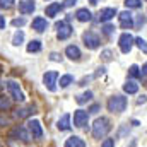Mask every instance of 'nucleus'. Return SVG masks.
Returning <instances> with one entry per match:
<instances>
[{
	"instance_id": "f257e3e1",
	"label": "nucleus",
	"mask_w": 147,
	"mask_h": 147,
	"mask_svg": "<svg viewBox=\"0 0 147 147\" xmlns=\"http://www.w3.org/2000/svg\"><path fill=\"white\" fill-rule=\"evenodd\" d=\"M110 128H111V125L108 121V118H98L94 121V125H92V135L96 139H103L110 132Z\"/></svg>"
},
{
	"instance_id": "f03ea898",
	"label": "nucleus",
	"mask_w": 147,
	"mask_h": 147,
	"mask_svg": "<svg viewBox=\"0 0 147 147\" xmlns=\"http://www.w3.org/2000/svg\"><path fill=\"white\" fill-rule=\"evenodd\" d=\"M125 108H127V98H123V96H113V98H110L108 110L111 113H121V111H125Z\"/></svg>"
},
{
	"instance_id": "7ed1b4c3",
	"label": "nucleus",
	"mask_w": 147,
	"mask_h": 147,
	"mask_svg": "<svg viewBox=\"0 0 147 147\" xmlns=\"http://www.w3.org/2000/svg\"><path fill=\"white\" fill-rule=\"evenodd\" d=\"M7 91L10 92V96H12L16 101H24V94H22V91L19 89V84H17V82L9 80V82H7Z\"/></svg>"
},
{
	"instance_id": "20e7f679",
	"label": "nucleus",
	"mask_w": 147,
	"mask_h": 147,
	"mask_svg": "<svg viewBox=\"0 0 147 147\" xmlns=\"http://www.w3.org/2000/svg\"><path fill=\"white\" fill-rule=\"evenodd\" d=\"M134 38L130 33H123L121 36H120V50L123 51V53H128L130 50H132V46H134Z\"/></svg>"
},
{
	"instance_id": "39448f33",
	"label": "nucleus",
	"mask_w": 147,
	"mask_h": 147,
	"mask_svg": "<svg viewBox=\"0 0 147 147\" xmlns=\"http://www.w3.org/2000/svg\"><path fill=\"white\" fill-rule=\"evenodd\" d=\"M57 79H58V72H55V70H51V72H46L43 75V82H45V86L48 87V91H55L57 89Z\"/></svg>"
},
{
	"instance_id": "423d86ee",
	"label": "nucleus",
	"mask_w": 147,
	"mask_h": 147,
	"mask_svg": "<svg viewBox=\"0 0 147 147\" xmlns=\"http://www.w3.org/2000/svg\"><path fill=\"white\" fill-rule=\"evenodd\" d=\"M87 120H89V113L84 110H77L74 113V125L82 128L84 125H87Z\"/></svg>"
},
{
	"instance_id": "0eeeda50",
	"label": "nucleus",
	"mask_w": 147,
	"mask_h": 147,
	"mask_svg": "<svg viewBox=\"0 0 147 147\" xmlns=\"http://www.w3.org/2000/svg\"><path fill=\"white\" fill-rule=\"evenodd\" d=\"M28 130L31 132V135L34 139H41L43 137V128H41V123L38 120H29L28 121Z\"/></svg>"
},
{
	"instance_id": "6e6552de",
	"label": "nucleus",
	"mask_w": 147,
	"mask_h": 147,
	"mask_svg": "<svg viewBox=\"0 0 147 147\" xmlns=\"http://www.w3.org/2000/svg\"><path fill=\"white\" fill-rule=\"evenodd\" d=\"M118 17H120V26H121L123 29H132V28H134V16H132L130 12L123 10Z\"/></svg>"
},
{
	"instance_id": "1a4fd4ad",
	"label": "nucleus",
	"mask_w": 147,
	"mask_h": 147,
	"mask_svg": "<svg viewBox=\"0 0 147 147\" xmlns=\"http://www.w3.org/2000/svg\"><path fill=\"white\" fill-rule=\"evenodd\" d=\"M55 28L58 29V39H67V38L72 34V28H70L67 22H63V21L57 22V24H55Z\"/></svg>"
},
{
	"instance_id": "9d476101",
	"label": "nucleus",
	"mask_w": 147,
	"mask_h": 147,
	"mask_svg": "<svg viewBox=\"0 0 147 147\" xmlns=\"http://www.w3.org/2000/svg\"><path fill=\"white\" fill-rule=\"evenodd\" d=\"M82 39H84V45L87 48H91V50H94V48L99 46V38H98V34H94V33H84Z\"/></svg>"
},
{
	"instance_id": "9b49d317",
	"label": "nucleus",
	"mask_w": 147,
	"mask_h": 147,
	"mask_svg": "<svg viewBox=\"0 0 147 147\" xmlns=\"http://www.w3.org/2000/svg\"><path fill=\"white\" fill-rule=\"evenodd\" d=\"M34 9H36V5H34L33 0H24V2L19 3V12L21 14H31Z\"/></svg>"
},
{
	"instance_id": "f8f14e48",
	"label": "nucleus",
	"mask_w": 147,
	"mask_h": 147,
	"mask_svg": "<svg viewBox=\"0 0 147 147\" xmlns=\"http://www.w3.org/2000/svg\"><path fill=\"white\" fill-rule=\"evenodd\" d=\"M57 128L62 130V132L69 130V128H70V115H63V116L57 121Z\"/></svg>"
},
{
	"instance_id": "ddd939ff",
	"label": "nucleus",
	"mask_w": 147,
	"mask_h": 147,
	"mask_svg": "<svg viewBox=\"0 0 147 147\" xmlns=\"http://www.w3.org/2000/svg\"><path fill=\"white\" fill-rule=\"evenodd\" d=\"M116 16V9H103L101 12H99V21H103V22H106V21H110Z\"/></svg>"
},
{
	"instance_id": "4468645a",
	"label": "nucleus",
	"mask_w": 147,
	"mask_h": 147,
	"mask_svg": "<svg viewBox=\"0 0 147 147\" xmlns=\"http://www.w3.org/2000/svg\"><path fill=\"white\" fill-rule=\"evenodd\" d=\"M46 28H48L46 19H43V17H36V19L33 21V29H34V31H38V33H43Z\"/></svg>"
},
{
	"instance_id": "2eb2a0df",
	"label": "nucleus",
	"mask_w": 147,
	"mask_h": 147,
	"mask_svg": "<svg viewBox=\"0 0 147 147\" xmlns=\"http://www.w3.org/2000/svg\"><path fill=\"white\" fill-rule=\"evenodd\" d=\"M65 55H67L70 60H79V58H80V50H79L77 46L70 45V46L65 48Z\"/></svg>"
},
{
	"instance_id": "dca6fc26",
	"label": "nucleus",
	"mask_w": 147,
	"mask_h": 147,
	"mask_svg": "<svg viewBox=\"0 0 147 147\" xmlns=\"http://www.w3.org/2000/svg\"><path fill=\"white\" fill-rule=\"evenodd\" d=\"M65 147H86V142H84L80 137L74 135V137H70V139L65 140Z\"/></svg>"
},
{
	"instance_id": "f3484780",
	"label": "nucleus",
	"mask_w": 147,
	"mask_h": 147,
	"mask_svg": "<svg viewBox=\"0 0 147 147\" xmlns=\"http://www.w3.org/2000/svg\"><path fill=\"white\" fill-rule=\"evenodd\" d=\"M31 113H36L34 106H28V108H19V110H16L14 116H16V118H24V116H28V115H31Z\"/></svg>"
},
{
	"instance_id": "a211bd4d",
	"label": "nucleus",
	"mask_w": 147,
	"mask_h": 147,
	"mask_svg": "<svg viewBox=\"0 0 147 147\" xmlns=\"http://www.w3.org/2000/svg\"><path fill=\"white\" fill-rule=\"evenodd\" d=\"M75 17H77L80 22H87V21H91V12H89L87 9H79L77 14H75Z\"/></svg>"
},
{
	"instance_id": "6ab92c4d",
	"label": "nucleus",
	"mask_w": 147,
	"mask_h": 147,
	"mask_svg": "<svg viewBox=\"0 0 147 147\" xmlns=\"http://www.w3.org/2000/svg\"><path fill=\"white\" fill-rule=\"evenodd\" d=\"M123 91H125V92H128V94H135V92L139 91V84H137V82H134V80H128V82H125V84H123Z\"/></svg>"
},
{
	"instance_id": "aec40b11",
	"label": "nucleus",
	"mask_w": 147,
	"mask_h": 147,
	"mask_svg": "<svg viewBox=\"0 0 147 147\" xmlns=\"http://www.w3.org/2000/svg\"><path fill=\"white\" fill-rule=\"evenodd\" d=\"M14 135L21 137V140H22V142H29V140H31L29 134H28V132H26V128H22V127H17V128L14 130Z\"/></svg>"
},
{
	"instance_id": "412c9836",
	"label": "nucleus",
	"mask_w": 147,
	"mask_h": 147,
	"mask_svg": "<svg viewBox=\"0 0 147 147\" xmlns=\"http://www.w3.org/2000/svg\"><path fill=\"white\" fill-rule=\"evenodd\" d=\"M60 9H62V5H60V3H51V5H48V7H46V16H48V17H53Z\"/></svg>"
},
{
	"instance_id": "4be33fe9",
	"label": "nucleus",
	"mask_w": 147,
	"mask_h": 147,
	"mask_svg": "<svg viewBox=\"0 0 147 147\" xmlns=\"http://www.w3.org/2000/svg\"><path fill=\"white\" fill-rule=\"evenodd\" d=\"M39 50H41V43H39L38 39L31 41V43L28 45V51H29V53H34V51H39Z\"/></svg>"
},
{
	"instance_id": "5701e85b",
	"label": "nucleus",
	"mask_w": 147,
	"mask_h": 147,
	"mask_svg": "<svg viewBox=\"0 0 147 147\" xmlns=\"http://www.w3.org/2000/svg\"><path fill=\"white\" fill-rule=\"evenodd\" d=\"M22 41H24V33H22V31H17V33L14 34V39H12V45L19 46V45H21Z\"/></svg>"
},
{
	"instance_id": "b1692460",
	"label": "nucleus",
	"mask_w": 147,
	"mask_h": 147,
	"mask_svg": "<svg viewBox=\"0 0 147 147\" xmlns=\"http://www.w3.org/2000/svg\"><path fill=\"white\" fill-rule=\"evenodd\" d=\"M72 80H74L72 75H62L60 77V87H67L69 84H72Z\"/></svg>"
},
{
	"instance_id": "393cba45",
	"label": "nucleus",
	"mask_w": 147,
	"mask_h": 147,
	"mask_svg": "<svg viewBox=\"0 0 147 147\" xmlns=\"http://www.w3.org/2000/svg\"><path fill=\"white\" fill-rule=\"evenodd\" d=\"M10 108V101H9V98H5V96H0V111H5Z\"/></svg>"
},
{
	"instance_id": "a878e982",
	"label": "nucleus",
	"mask_w": 147,
	"mask_h": 147,
	"mask_svg": "<svg viewBox=\"0 0 147 147\" xmlns=\"http://www.w3.org/2000/svg\"><path fill=\"white\" fill-rule=\"evenodd\" d=\"M89 99H92V92H91V91H87V92H84L82 96H79V98H77V103L82 105V103H86V101H89Z\"/></svg>"
},
{
	"instance_id": "bb28decb",
	"label": "nucleus",
	"mask_w": 147,
	"mask_h": 147,
	"mask_svg": "<svg viewBox=\"0 0 147 147\" xmlns=\"http://www.w3.org/2000/svg\"><path fill=\"white\" fill-rule=\"evenodd\" d=\"M125 5H127L128 9H139V7L142 5V2H140V0H125Z\"/></svg>"
},
{
	"instance_id": "cd10ccee",
	"label": "nucleus",
	"mask_w": 147,
	"mask_h": 147,
	"mask_svg": "<svg viewBox=\"0 0 147 147\" xmlns=\"http://www.w3.org/2000/svg\"><path fill=\"white\" fill-rule=\"evenodd\" d=\"M135 43H137V46H139V48H140V50H142V51L147 55V41H146V39L137 38V39H135Z\"/></svg>"
},
{
	"instance_id": "c85d7f7f",
	"label": "nucleus",
	"mask_w": 147,
	"mask_h": 147,
	"mask_svg": "<svg viewBox=\"0 0 147 147\" xmlns=\"http://www.w3.org/2000/svg\"><path fill=\"white\" fill-rule=\"evenodd\" d=\"M14 5V0H0V7L2 9H10Z\"/></svg>"
},
{
	"instance_id": "c756f323",
	"label": "nucleus",
	"mask_w": 147,
	"mask_h": 147,
	"mask_svg": "<svg viewBox=\"0 0 147 147\" xmlns=\"http://www.w3.org/2000/svg\"><path fill=\"white\" fill-rule=\"evenodd\" d=\"M130 75H132V77H139V75H140L137 65H132V67H130Z\"/></svg>"
},
{
	"instance_id": "7c9ffc66",
	"label": "nucleus",
	"mask_w": 147,
	"mask_h": 147,
	"mask_svg": "<svg viewBox=\"0 0 147 147\" xmlns=\"http://www.w3.org/2000/svg\"><path fill=\"white\" fill-rule=\"evenodd\" d=\"M24 24H26V21H24L22 17H21V19H14V21H12V26H16V28H17V26L21 28V26H24Z\"/></svg>"
},
{
	"instance_id": "2f4dec72",
	"label": "nucleus",
	"mask_w": 147,
	"mask_h": 147,
	"mask_svg": "<svg viewBox=\"0 0 147 147\" xmlns=\"http://www.w3.org/2000/svg\"><path fill=\"white\" fill-rule=\"evenodd\" d=\"M113 31H115V28H113V26H111V24H106V26H105V28H103V33H105V34H106V36H108V34H111V33H113Z\"/></svg>"
},
{
	"instance_id": "473e14b6",
	"label": "nucleus",
	"mask_w": 147,
	"mask_h": 147,
	"mask_svg": "<svg viewBox=\"0 0 147 147\" xmlns=\"http://www.w3.org/2000/svg\"><path fill=\"white\" fill-rule=\"evenodd\" d=\"M103 147H115V140H113V139H106V140H103Z\"/></svg>"
},
{
	"instance_id": "72a5a7b5",
	"label": "nucleus",
	"mask_w": 147,
	"mask_h": 147,
	"mask_svg": "<svg viewBox=\"0 0 147 147\" xmlns=\"http://www.w3.org/2000/svg\"><path fill=\"white\" fill-rule=\"evenodd\" d=\"M146 24V17L144 16H139V19H137V28H142Z\"/></svg>"
},
{
	"instance_id": "f704fd0d",
	"label": "nucleus",
	"mask_w": 147,
	"mask_h": 147,
	"mask_svg": "<svg viewBox=\"0 0 147 147\" xmlns=\"http://www.w3.org/2000/svg\"><path fill=\"white\" fill-rule=\"evenodd\" d=\"M103 58H105V60H111V51H110V50L103 51Z\"/></svg>"
},
{
	"instance_id": "c9c22d12",
	"label": "nucleus",
	"mask_w": 147,
	"mask_h": 147,
	"mask_svg": "<svg viewBox=\"0 0 147 147\" xmlns=\"http://www.w3.org/2000/svg\"><path fill=\"white\" fill-rule=\"evenodd\" d=\"M3 125H9V118H5V116H0V127H3Z\"/></svg>"
},
{
	"instance_id": "e433bc0d",
	"label": "nucleus",
	"mask_w": 147,
	"mask_h": 147,
	"mask_svg": "<svg viewBox=\"0 0 147 147\" xmlns=\"http://www.w3.org/2000/svg\"><path fill=\"white\" fill-rule=\"evenodd\" d=\"M50 58H51L53 62H58V60H60V55H58V53H51V55H50Z\"/></svg>"
},
{
	"instance_id": "4c0bfd02",
	"label": "nucleus",
	"mask_w": 147,
	"mask_h": 147,
	"mask_svg": "<svg viewBox=\"0 0 147 147\" xmlns=\"http://www.w3.org/2000/svg\"><path fill=\"white\" fill-rule=\"evenodd\" d=\"M75 2H77V0H65V2H63V5H65V7H72Z\"/></svg>"
},
{
	"instance_id": "58836bf2",
	"label": "nucleus",
	"mask_w": 147,
	"mask_h": 147,
	"mask_svg": "<svg viewBox=\"0 0 147 147\" xmlns=\"http://www.w3.org/2000/svg\"><path fill=\"white\" fill-rule=\"evenodd\" d=\"M5 28V19H3V16H0V29H3Z\"/></svg>"
},
{
	"instance_id": "ea45409f",
	"label": "nucleus",
	"mask_w": 147,
	"mask_h": 147,
	"mask_svg": "<svg viewBox=\"0 0 147 147\" xmlns=\"http://www.w3.org/2000/svg\"><path fill=\"white\" fill-rule=\"evenodd\" d=\"M146 101H147V98H146V96H140V98H139V105H144Z\"/></svg>"
},
{
	"instance_id": "a19ab883",
	"label": "nucleus",
	"mask_w": 147,
	"mask_h": 147,
	"mask_svg": "<svg viewBox=\"0 0 147 147\" xmlns=\"http://www.w3.org/2000/svg\"><path fill=\"white\" fill-rule=\"evenodd\" d=\"M98 110H99V105H94V106L91 108V113H96Z\"/></svg>"
},
{
	"instance_id": "79ce46f5",
	"label": "nucleus",
	"mask_w": 147,
	"mask_h": 147,
	"mask_svg": "<svg viewBox=\"0 0 147 147\" xmlns=\"http://www.w3.org/2000/svg\"><path fill=\"white\" fill-rule=\"evenodd\" d=\"M142 75H147V63H144V67H142Z\"/></svg>"
},
{
	"instance_id": "37998d69",
	"label": "nucleus",
	"mask_w": 147,
	"mask_h": 147,
	"mask_svg": "<svg viewBox=\"0 0 147 147\" xmlns=\"http://www.w3.org/2000/svg\"><path fill=\"white\" fill-rule=\"evenodd\" d=\"M130 147H137V140H132V144H130Z\"/></svg>"
},
{
	"instance_id": "c03bdc74",
	"label": "nucleus",
	"mask_w": 147,
	"mask_h": 147,
	"mask_svg": "<svg viewBox=\"0 0 147 147\" xmlns=\"http://www.w3.org/2000/svg\"><path fill=\"white\" fill-rule=\"evenodd\" d=\"M89 2H91V5H96L98 3V0H89Z\"/></svg>"
},
{
	"instance_id": "a18cd8bd",
	"label": "nucleus",
	"mask_w": 147,
	"mask_h": 147,
	"mask_svg": "<svg viewBox=\"0 0 147 147\" xmlns=\"http://www.w3.org/2000/svg\"><path fill=\"white\" fill-rule=\"evenodd\" d=\"M0 89H2V84H0Z\"/></svg>"
},
{
	"instance_id": "49530a36",
	"label": "nucleus",
	"mask_w": 147,
	"mask_h": 147,
	"mask_svg": "<svg viewBox=\"0 0 147 147\" xmlns=\"http://www.w3.org/2000/svg\"><path fill=\"white\" fill-rule=\"evenodd\" d=\"M0 70H2V69H0Z\"/></svg>"
}]
</instances>
